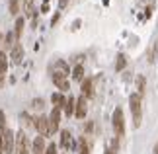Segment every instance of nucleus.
<instances>
[{
    "instance_id": "1",
    "label": "nucleus",
    "mask_w": 158,
    "mask_h": 154,
    "mask_svg": "<svg viewBox=\"0 0 158 154\" xmlns=\"http://www.w3.org/2000/svg\"><path fill=\"white\" fill-rule=\"evenodd\" d=\"M141 103H143V96L141 94H131L129 98V106H131V113H133V123L135 127H141V117H143V111H141Z\"/></svg>"
},
{
    "instance_id": "2",
    "label": "nucleus",
    "mask_w": 158,
    "mask_h": 154,
    "mask_svg": "<svg viewBox=\"0 0 158 154\" xmlns=\"http://www.w3.org/2000/svg\"><path fill=\"white\" fill-rule=\"evenodd\" d=\"M113 131H115V135H117V139H123V135H125V119H123L121 107H115V111H113Z\"/></svg>"
},
{
    "instance_id": "3",
    "label": "nucleus",
    "mask_w": 158,
    "mask_h": 154,
    "mask_svg": "<svg viewBox=\"0 0 158 154\" xmlns=\"http://www.w3.org/2000/svg\"><path fill=\"white\" fill-rule=\"evenodd\" d=\"M14 143H16L14 131H10V129L2 131V154H14Z\"/></svg>"
},
{
    "instance_id": "4",
    "label": "nucleus",
    "mask_w": 158,
    "mask_h": 154,
    "mask_svg": "<svg viewBox=\"0 0 158 154\" xmlns=\"http://www.w3.org/2000/svg\"><path fill=\"white\" fill-rule=\"evenodd\" d=\"M33 127L37 129V133H39V137H43L47 139L51 135V127H49V117H45V115H39V117H35L33 119Z\"/></svg>"
},
{
    "instance_id": "5",
    "label": "nucleus",
    "mask_w": 158,
    "mask_h": 154,
    "mask_svg": "<svg viewBox=\"0 0 158 154\" xmlns=\"http://www.w3.org/2000/svg\"><path fill=\"white\" fill-rule=\"evenodd\" d=\"M14 154H29V143L27 137L22 131L16 135V143H14Z\"/></svg>"
},
{
    "instance_id": "6",
    "label": "nucleus",
    "mask_w": 158,
    "mask_h": 154,
    "mask_svg": "<svg viewBox=\"0 0 158 154\" xmlns=\"http://www.w3.org/2000/svg\"><path fill=\"white\" fill-rule=\"evenodd\" d=\"M59 125H60V107H53V111H51V115H49L51 133H57V131H59Z\"/></svg>"
},
{
    "instance_id": "7",
    "label": "nucleus",
    "mask_w": 158,
    "mask_h": 154,
    "mask_svg": "<svg viewBox=\"0 0 158 154\" xmlns=\"http://www.w3.org/2000/svg\"><path fill=\"white\" fill-rule=\"evenodd\" d=\"M88 106V102H86V96H80L76 100V106H74V115L78 117V119H84V115H86V107Z\"/></svg>"
},
{
    "instance_id": "8",
    "label": "nucleus",
    "mask_w": 158,
    "mask_h": 154,
    "mask_svg": "<svg viewBox=\"0 0 158 154\" xmlns=\"http://www.w3.org/2000/svg\"><path fill=\"white\" fill-rule=\"evenodd\" d=\"M53 82L60 92H69L70 90V84H69V78L66 76H60V74H55L53 72Z\"/></svg>"
},
{
    "instance_id": "9",
    "label": "nucleus",
    "mask_w": 158,
    "mask_h": 154,
    "mask_svg": "<svg viewBox=\"0 0 158 154\" xmlns=\"http://www.w3.org/2000/svg\"><path fill=\"white\" fill-rule=\"evenodd\" d=\"M10 59L14 65H20L22 59H23V47L20 45V43H16L14 47H12V53H10Z\"/></svg>"
},
{
    "instance_id": "10",
    "label": "nucleus",
    "mask_w": 158,
    "mask_h": 154,
    "mask_svg": "<svg viewBox=\"0 0 158 154\" xmlns=\"http://www.w3.org/2000/svg\"><path fill=\"white\" fill-rule=\"evenodd\" d=\"M45 139L43 137H35V140H33V146H31V154H45Z\"/></svg>"
},
{
    "instance_id": "11",
    "label": "nucleus",
    "mask_w": 158,
    "mask_h": 154,
    "mask_svg": "<svg viewBox=\"0 0 158 154\" xmlns=\"http://www.w3.org/2000/svg\"><path fill=\"white\" fill-rule=\"evenodd\" d=\"M80 90H82V96H86V98L92 96V94H94V80H92V78H84Z\"/></svg>"
},
{
    "instance_id": "12",
    "label": "nucleus",
    "mask_w": 158,
    "mask_h": 154,
    "mask_svg": "<svg viewBox=\"0 0 158 154\" xmlns=\"http://www.w3.org/2000/svg\"><path fill=\"white\" fill-rule=\"evenodd\" d=\"M55 74H60V76H66L69 78V74H70V70H69V65L64 63V60H57L55 63Z\"/></svg>"
},
{
    "instance_id": "13",
    "label": "nucleus",
    "mask_w": 158,
    "mask_h": 154,
    "mask_svg": "<svg viewBox=\"0 0 158 154\" xmlns=\"http://www.w3.org/2000/svg\"><path fill=\"white\" fill-rule=\"evenodd\" d=\"M74 106H76V100H74L72 96H69V98L64 100V103H63L64 113H66V115H72V113H74Z\"/></svg>"
},
{
    "instance_id": "14",
    "label": "nucleus",
    "mask_w": 158,
    "mask_h": 154,
    "mask_svg": "<svg viewBox=\"0 0 158 154\" xmlns=\"http://www.w3.org/2000/svg\"><path fill=\"white\" fill-rule=\"evenodd\" d=\"M70 140H72V135H70V131H69V129H64V131H60V146H64V148H69Z\"/></svg>"
},
{
    "instance_id": "15",
    "label": "nucleus",
    "mask_w": 158,
    "mask_h": 154,
    "mask_svg": "<svg viewBox=\"0 0 158 154\" xmlns=\"http://www.w3.org/2000/svg\"><path fill=\"white\" fill-rule=\"evenodd\" d=\"M23 14L31 18L35 14V2L33 0H23Z\"/></svg>"
},
{
    "instance_id": "16",
    "label": "nucleus",
    "mask_w": 158,
    "mask_h": 154,
    "mask_svg": "<svg viewBox=\"0 0 158 154\" xmlns=\"http://www.w3.org/2000/svg\"><path fill=\"white\" fill-rule=\"evenodd\" d=\"M72 78L78 80V82H82V80H84V66L82 65H76L74 66V70H72Z\"/></svg>"
},
{
    "instance_id": "17",
    "label": "nucleus",
    "mask_w": 158,
    "mask_h": 154,
    "mask_svg": "<svg viewBox=\"0 0 158 154\" xmlns=\"http://www.w3.org/2000/svg\"><path fill=\"white\" fill-rule=\"evenodd\" d=\"M8 6H10V14L18 16V12H20V0H8Z\"/></svg>"
},
{
    "instance_id": "18",
    "label": "nucleus",
    "mask_w": 158,
    "mask_h": 154,
    "mask_svg": "<svg viewBox=\"0 0 158 154\" xmlns=\"http://www.w3.org/2000/svg\"><path fill=\"white\" fill-rule=\"evenodd\" d=\"M51 102L55 103V107H60V106L64 103V96H63V94H59V92H57V94H53V96H51Z\"/></svg>"
},
{
    "instance_id": "19",
    "label": "nucleus",
    "mask_w": 158,
    "mask_h": 154,
    "mask_svg": "<svg viewBox=\"0 0 158 154\" xmlns=\"http://www.w3.org/2000/svg\"><path fill=\"white\" fill-rule=\"evenodd\" d=\"M22 29H23V18H18V20H16V31H14L16 39L22 37Z\"/></svg>"
},
{
    "instance_id": "20",
    "label": "nucleus",
    "mask_w": 158,
    "mask_h": 154,
    "mask_svg": "<svg viewBox=\"0 0 158 154\" xmlns=\"http://www.w3.org/2000/svg\"><path fill=\"white\" fill-rule=\"evenodd\" d=\"M0 70H8V57H6L4 51H0Z\"/></svg>"
},
{
    "instance_id": "21",
    "label": "nucleus",
    "mask_w": 158,
    "mask_h": 154,
    "mask_svg": "<svg viewBox=\"0 0 158 154\" xmlns=\"http://www.w3.org/2000/svg\"><path fill=\"white\" fill-rule=\"evenodd\" d=\"M125 65H127L125 55H119V57H117V63H115V70H123V69H125Z\"/></svg>"
},
{
    "instance_id": "22",
    "label": "nucleus",
    "mask_w": 158,
    "mask_h": 154,
    "mask_svg": "<svg viewBox=\"0 0 158 154\" xmlns=\"http://www.w3.org/2000/svg\"><path fill=\"white\" fill-rule=\"evenodd\" d=\"M78 154H90V144L86 143V140H80V146H78Z\"/></svg>"
},
{
    "instance_id": "23",
    "label": "nucleus",
    "mask_w": 158,
    "mask_h": 154,
    "mask_svg": "<svg viewBox=\"0 0 158 154\" xmlns=\"http://www.w3.org/2000/svg\"><path fill=\"white\" fill-rule=\"evenodd\" d=\"M14 41H18L14 33H8V35H6V47H10V49H12V47H14V45H16V43H14Z\"/></svg>"
},
{
    "instance_id": "24",
    "label": "nucleus",
    "mask_w": 158,
    "mask_h": 154,
    "mask_svg": "<svg viewBox=\"0 0 158 154\" xmlns=\"http://www.w3.org/2000/svg\"><path fill=\"white\" fill-rule=\"evenodd\" d=\"M6 131V113L0 111V133Z\"/></svg>"
},
{
    "instance_id": "25",
    "label": "nucleus",
    "mask_w": 158,
    "mask_h": 154,
    "mask_svg": "<svg viewBox=\"0 0 158 154\" xmlns=\"http://www.w3.org/2000/svg\"><path fill=\"white\" fill-rule=\"evenodd\" d=\"M137 94L144 96V78L143 76H139V92H137Z\"/></svg>"
},
{
    "instance_id": "26",
    "label": "nucleus",
    "mask_w": 158,
    "mask_h": 154,
    "mask_svg": "<svg viewBox=\"0 0 158 154\" xmlns=\"http://www.w3.org/2000/svg\"><path fill=\"white\" fill-rule=\"evenodd\" d=\"M45 154H57V144H55V143H51V144L45 148Z\"/></svg>"
},
{
    "instance_id": "27",
    "label": "nucleus",
    "mask_w": 158,
    "mask_h": 154,
    "mask_svg": "<svg viewBox=\"0 0 158 154\" xmlns=\"http://www.w3.org/2000/svg\"><path fill=\"white\" fill-rule=\"evenodd\" d=\"M22 119H23V125H27V127L31 125V119H29V115H27V113H22Z\"/></svg>"
},
{
    "instance_id": "28",
    "label": "nucleus",
    "mask_w": 158,
    "mask_h": 154,
    "mask_svg": "<svg viewBox=\"0 0 158 154\" xmlns=\"http://www.w3.org/2000/svg\"><path fill=\"white\" fill-rule=\"evenodd\" d=\"M33 107L41 109V107H43V100H41V98H39V100H33Z\"/></svg>"
},
{
    "instance_id": "29",
    "label": "nucleus",
    "mask_w": 158,
    "mask_h": 154,
    "mask_svg": "<svg viewBox=\"0 0 158 154\" xmlns=\"http://www.w3.org/2000/svg\"><path fill=\"white\" fill-rule=\"evenodd\" d=\"M4 82H6V72H4V70H0V88L4 86Z\"/></svg>"
},
{
    "instance_id": "30",
    "label": "nucleus",
    "mask_w": 158,
    "mask_h": 154,
    "mask_svg": "<svg viewBox=\"0 0 158 154\" xmlns=\"http://www.w3.org/2000/svg\"><path fill=\"white\" fill-rule=\"evenodd\" d=\"M49 10V0H43V6H41V12H47Z\"/></svg>"
},
{
    "instance_id": "31",
    "label": "nucleus",
    "mask_w": 158,
    "mask_h": 154,
    "mask_svg": "<svg viewBox=\"0 0 158 154\" xmlns=\"http://www.w3.org/2000/svg\"><path fill=\"white\" fill-rule=\"evenodd\" d=\"M66 4H69V0H59V6H60V8H64Z\"/></svg>"
},
{
    "instance_id": "32",
    "label": "nucleus",
    "mask_w": 158,
    "mask_h": 154,
    "mask_svg": "<svg viewBox=\"0 0 158 154\" xmlns=\"http://www.w3.org/2000/svg\"><path fill=\"white\" fill-rule=\"evenodd\" d=\"M106 154H115V150L113 148H106Z\"/></svg>"
},
{
    "instance_id": "33",
    "label": "nucleus",
    "mask_w": 158,
    "mask_h": 154,
    "mask_svg": "<svg viewBox=\"0 0 158 154\" xmlns=\"http://www.w3.org/2000/svg\"><path fill=\"white\" fill-rule=\"evenodd\" d=\"M0 154H2V133H0Z\"/></svg>"
},
{
    "instance_id": "34",
    "label": "nucleus",
    "mask_w": 158,
    "mask_h": 154,
    "mask_svg": "<svg viewBox=\"0 0 158 154\" xmlns=\"http://www.w3.org/2000/svg\"><path fill=\"white\" fill-rule=\"evenodd\" d=\"M154 154H158V143L154 144Z\"/></svg>"
}]
</instances>
